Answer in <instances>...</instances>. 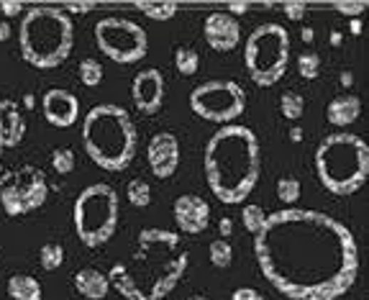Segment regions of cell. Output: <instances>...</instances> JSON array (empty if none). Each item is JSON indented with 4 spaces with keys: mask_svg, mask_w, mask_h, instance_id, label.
<instances>
[{
    "mask_svg": "<svg viewBox=\"0 0 369 300\" xmlns=\"http://www.w3.org/2000/svg\"><path fill=\"white\" fill-rule=\"evenodd\" d=\"M264 280L290 300H336L359 277L357 239L338 218L308 208L269 213L254 237Z\"/></svg>",
    "mask_w": 369,
    "mask_h": 300,
    "instance_id": "6da1fadb",
    "label": "cell"
},
{
    "mask_svg": "<svg viewBox=\"0 0 369 300\" xmlns=\"http://www.w3.org/2000/svg\"><path fill=\"white\" fill-rule=\"evenodd\" d=\"M190 254L177 231L144 229L128 262H115L108 285L126 300H162L177 288L187 272Z\"/></svg>",
    "mask_w": 369,
    "mask_h": 300,
    "instance_id": "7a4b0ae2",
    "label": "cell"
},
{
    "mask_svg": "<svg viewBox=\"0 0 369 300\" xmlns=\"http://www.w3.org/2000/svg\"><path fill=\"white\" fill-rule=\"evenodd\" d=\"M203 167L210 190L221 203H244L259 182V139L241 123L221 126L205 144Z\"/></svg>",
    "mask_w": 369,
    "mask_h": 300,
    "instance_id": "3957f363",
    "label": "cell"
},
{
    "mask_svg": "<svg viewBox=\"0 0 369 300\" xmlns=\"http://www.w3.org/2000/svg\"><path fill=\"white\" fill-rule=\"evenodd\" d=\"M83 147L85 154L100 170L123 172L136 157L139 131H136L126 108L115 105V103H100L85 115Z\"/></svg>",
    "mask_w": 369,
    "mask_h": 300,
    "instance_id": "277c9868",
    "label": "cell"
},
{
    "mask_svg": "<svg viewBox=\"0 0 369 300\" xmlns=\"http://www.w3.org/2000/svg\"><path fill=\"white\" fill-rule=\"evenodd\" d=\"M19 49L36 70H54L75 49V24L62 8L33 6L24 13L19 29Z\"/></svg>",
    "mask_w": 369,
    "mask_h": 300,
    "instance_id": "5b68a950",
    "label": "cell"
},
{
    "mask_svg": "<svg viewBox=\"0 0 369 300\" xmlns=\"http://www.w3.org/2000/svg\"><path fill=\"white\" fill-rule=\"evenodd\" d=\"M316 175L333 195H354L369 177V147L357 134L326 136L316 149Z\"/></svg>",
    "mask_w": 369,
    "mask_h": 300,
    "instance_id": "8992f818",
    "label": "cell"
},
{
    "mask_svg": "<svg viewBox=\"0 0 369 300\" xmlns=\"http://www.w3.org/2000/svg\"><path fill=\"white\" fill-rule=\"evenodd\" d=\"M118 216H121V200L115 187L108 182L88 185L77 195L75 208H72L77 239L88 249H98L103 244H108L118 229Z\"/></svg>",
    "mask_w": 369,
    "mask_h": 300,
    "instance_id": "52a82bcc",
    "label": "cell"
},
{
    "mask_svg": "<svg viewBox=\"0 0 369 300\" xmlns=\"http://www.w3.org/2000/svg\"><path fill=\"white\" fill-rule=\"evenodd\" d=\"M290 64V33L282 24H261L249 33L244 67L259 88L280 83Z\"/></svg>",
    "mask_w": 369,
    "mask_h": 300,
    "instance_id": "ba28073f",
    "label": "cell"
},
{
    "mask_svg": "<svg viewBox=\"0 0 369 300\" xmlns=\"http://www.w3.org/2000/svg\"><path fill=\"white\" fill-rule=\"evenodd\" d=\"M95 44L115 64H136L147 57L149 36L147 29L136 21L105 16L95 24Z\"/></svg>",
    "mask_w": 369,
    "mask_h": 300,
    "instance_id": "9c48e42d",
    "label": "cell"
},
{
    "mask_svg": "<svg viewBox=\"0 0 369 300\" xmlns=\"http://www.w3.org/2000/svg\"><path fill=\"white\" fill-rule=\"evenodd\" d=\"M190 108L205 121L229 126L246 110V90L236 80H208L190 93Z\"/></svg>",
    "mask_w": 369,
    "mask_h": 300,
    "instance_id": "30bf717a",
    "label": "cell"
},
{
    "mask_svg": "<svg viewBox=\"0 0 369 300\" xmlns=\"http://www.w3.org/2000/svg\"><path fill=\"white\" fill-rule=\"evenodd\" d=\"M49 198V182L44 170L24 165L0 180V208L11 218L33 213Z\"/></svg>",
    "mask_w": 369,
    "mask_h": 300,
    "instance_id": "8fae6325",
    "label": "cell"
},
{
    "mask_svg": "<svg viewBox=\"0 0 369 300\" xmlns=\"http://www.w3.org/2000/svg\"><path fill=\"white\" fill-rule=\"evenodd\" d=\"M165 75L157 67H147V70L136 72L134 83H131V98H134V105L139 113H157L162 108V103H165Z\"/></svg>",
    "mask_w": 369,
    "mask_h": 300,
    "instance_id": "7c38bea8",
    "label": "cell"
},
{
    "mask_svg": "<svg viewBox=\"0 0 369 300\" xmlns=\"http://www.w3.org/2000/svg\"><path fill=\"white\" fill-rule=\"evenodd\" d=\"M147 162L157 177L167 180L177 172L180 167V139L172 131L154 134L147 144Z\"/></svg>",
    "mask_w": 369,
    "mask_h": 300,
    "instance_id": "4fadbf2b",
    "label": "cell"
},
{
    "mask_svg": "<svg viewBox=\"0 0 369 300\" xmlns=\"http://www.w3.org/2000/svg\"><path fill=\"white\" fill-rule=\"evenodd\" d=\"M203 36L210 49L231 51L241 41V24L226 11H213L203 21Z\"/></svg>",
    "mask_w": 369,
    "mask_h": 300,
    "instance_id": "5bb4252c",
    "label": "cell"
},
{
    "mask_svg": "<svg viewBox=\"0 0 369 300\" xmlns=\"http://www.w3.org/2000/svg\"><path fill=\"white\" fill-rule=\"evenodd\" d=\"M41 108H44V118L57 128H70L80 118V100L72 90L51 88L41 98Z\"/></svg>",
    "mask_w": 369,
    "mask_h": 300,
    "instance_id": "9a60e30c",
    "label": "cell"
},
{
    "mask_svg": "<svg viewBox=\"0 0 369 300\" xmlns=\"http://www.w3.org/2000/svg\"><path fill=\"white\" fill-rule=\"evenodd\" d=\"M175 221H177L180 231L197 237L203 234L210 224V205L205 198L195 195V192H184L175 200Z\"/></svg>",
    "mask_w": 369,
    "mask_h": 300,
    "instance_id": "2e32d148",
    "label": "cell"
},
{
    "mask_svg": "<svg viewBox=\"0 0 369 300\" xmlns=\"http://www.w3.org/2000/svg\"><path fill=\"white\" fill-rule=\"evenodd\" d=\"M26 136V121L21 113V105L16 100L3 98L0 100V147L13 149L19 147Z\"/></svg>",
    "mask_w": 369,
    "mask_h": 300,
    "instance_id": "e0dca14e",
    "label": "cell"
},
{
    "mask_svg": "<svg viewBox=\"0 0 369 300\" xmlns=\"http://www.w3.org/2000/svg\"><path fill=\"white\" fill-rule=\"evenodd\" d=\"M359 113H362V100L357 95H336L328 103V108H326L328 123L338 128L351 126L359 118Z\"/></svg>",
    "mask_w": 369,
    "mask_h": 300,
    "instance_id": "ac0fdd59",
    "label": "cell"
},
{
    "mask_svg": "<svg viewBox=\"0 0 369 300\" xmlns=\"http://www.w3.org/2000/svg\"><path fill=\"white\" fill-rule=\"evenodd\" d=\"M75 290L88 300H103L108 295V277L98 272L95 267H83L75 275Z\"/></svg>",
    "mask_w": 369,
    "mask_h": 300,
    "instance_id": "d6986e66",
    "label": "cell"
},
{
    "mask_svg": "<svg viewBox=\"0 0 369 300\" xmlns=\"http://www.w3.org/2000/svg\"><path fill=\"white\" fill-rule=\"evenodd\" d=\"M8 295L13 300H41L44 290H41V285H38V280L33 275L19 272V275L8 277Z\"/></svg>",
    "mask_w": 369,
    "mask_h": 300,
    "instance_id": "ffe728a7",
    "label": "cell"
},
{
    "mask_svg": "<svg viewBox=\"0 0 369 300\" xmlns=\"http://www.w3.org/2000/svg\"><path fill=\"white\" fill-rule=\"evenodd\" d=\"M136 11L147 13L154 21H170L180 11V3H175V0H147V3H136Z\"/></svg>",
    "mask_w": 369,
    "mask_h": 300,
    "instance_id": "44dd1931",
    "label": "cell"
},
{
    "mask_svg": "<svg viewBox=\"0 0 369 300\" xmlns=\"http://www.w3.org/2000/svg\"><path fill=\"white\" fill-rule=\"evenodd\" d=\"M175 67H177L180 75L192 77L197 70H200V54L187 44L177 46V49H175Z\"/></svg>",
    "mask_w": 369,
    "mask_h": 300,
    "instance_id": "7402d4cb",
    "label": "cell"
},
{
    "mask_svg": "<svg viewBox=\"0 0 369 300\" xmlns=\"http://www.w3.org/2000/svg\"><path fill=\"white\" fill-rule=\"evenodd\" d=\"M280 113L287 121H298L300 115L306 113V98L300 95L298 90H285L280 95Z\"/></svg>",
    "mask_w": 369,
    "mask_h": 300,
    "instance_id": "603a6c76",
    "label": "cell"
},
{
    "mask_svg": "<svg viewBox=\"0 0 369 300\" xmlns=\"http://www.w3.org/2000/svg\"><path fill=\"white\" fill-rule=\"evenodd\" d=\"M38 262L46 272H54L64 264V247L57 242H46L41 249H38Z\"/></svg>",
    "mask_w": 369,
    "mask_h": 300,
    "instance_id": "cb8c5ba5",
    "label": "cell"
},
{
    "mask_svg": "<svg viewBox=\"0 0 369 300\" xmlns=\"http://www.w3.org/2000/svg\"><path fill=\"white\" fill-rule=\"evenodd\" d=\"M126 198H128V203L136 205V208H147V205L152 203V187H149L147 180L134 177L126 185Z\"/></svg>",
    "mask_w": 369,
    "mask_h": 300,
    "instance_id": "d4e9b609",
    "label": "cell"
},
{
    "mask_svg": "<svg viewBox=\"0 0 369 300\" xmlns=\"http://www.w3.org/2000/svg\"><path fill=\"white\" fill-rule=\"evenodd\" d=\"M208 257H210V264H213V267H218V269L231 267V262H234V249H231V244L226 242V239H216V242H210Z\"/></svg>",
    "mask_w": 369,
    "mask_h": 300,
    "instance_id": "484cf974",
    "label": "cell"
},
{
    "mask_svg": "<svg viewBox=\"0 0 369 300\" xmlns=\"http://www.w3.org/2000/svg\"><path fill=\"white\" fill-rule=\"evenodd\" d=\"M77 75H80V83L88 85V88H98L103 80V64L98 62V59L88 57L80 62V67H77Z\"/></svg>",
    "mask_w": 369,
    "mask_h": 300,
    "instance_id": "4316f807",
    "label": "cell"
},
{
    "mask_svg": "<svg viewBox=\"0 0 369 300\" xmlns=\"http://www.w3.org/2000/svg\"><path fill=\"white\" fill-rule=\"evenodd\" d=\"M241 221H244V229L249 231V234H259L261 226H264V221H267V213H264V208L261 205H254V203H249L244 205V211H241Z\"/></svg>",
    "mask_w": 369,
    "mask_h": 300,
    "instance_id": "83f0119b",
    "label": "cell"
},
{
    "mask_svg": "<svg viewBox=\"0 0 369 300\" xmlns=\"http://www.w3.org/2000/svg\"><path fill=\"white\" fill-rule=\"evenodd\" d=\"M300 192H303V187H300L298 177H280L277 180V198H280L282 203H287V205L298 203Z\"/></svg>",
    "mask_w": 369,
    "mask_h": 300,
    "instance_id": "f1b7e54d",
    "label": "cell"
},
{
    "mask_svg": "<svg viewBox=\"0 0 369 300\" xmlns=\"http://www.w3.org/2000/svg\"><path fill=\"white\" fill-rule=\"evenodd\" d=\"M51 167L57 175H70L75 170V152L70 147H57L51 152Z\"/></svg>",
    "mask_w": 369,
    "mask_h": 300,
    "instance_id": "f546056e",
    "label": "cell"
},
{
    "mask_svg": "<svg viewBox=\"0 0 369 300\" xmlns=\"http://www.w3.org/2000/svg\"><path fill=\"white\" fill-rule=\"evenodd\" d=\"M298 72L306 80H316L321 75V57L316 51H303L298 54Z\"/></svg>",
    "mask_w": 369,
    "mask_h": 300,
    "instance_id": "4dcf8cb0",
    "label": "cell"
},
{
    "mask_svg": "<svg viewBox=\"0 0 369 300\" xmlns=\"http://www.w3.org/2000/svg\"><path fill=\"white\" fill-rule=\"evenodd\" d=\"M333 11L344 13V16H349V19H359V13L367 11V0H357V3H333Z\"/></svg>",
    "mask_w": 369,
    "mask_h": 300,
    "instance_id": "1f68e13d",
    "label": "cell"
},
{
    "mask_svg": "<svg viewBox=\"0 0 369 300\" xmlns=\"http://www.w3.org/2000/svg\"><path fill=\"white\" fill-rule=\"evenodd\" d=\"M306 8H308L306 0H290V3L282 6V11H285V16L290 21H300L303 16H306Z\"/></svg>",
    "mask_w": 369,
    "mask_h": 300,
    "instance_id": "d6a6232c",
    "label": "cell"
},
{
    "mask_svg": "<svg viewBox=\"0 0 369 300\" xmlns=\"http://www.w3.org/2000/svg\"><path fill=\"white\" fill-rule=\"evenodd\" d=\"M231 300H264V295L254 288H236L231 293Z\"/></svg>",
    "mask_w": 369,
    "mask_h": 300,
    "instance_id": "836d02e7",
    "label": "cell"
},
{
    "mask_svg": "<svg viewBox=\"0 0 369 300\" xmlns=\"http://www.w3.org/2000/svg\"><path fill=\"white\" fill-rule=\"evenodd\" d=\"M95 8H98L95 3H67L62 11L70 16V13H90V11H95Z\"/></svg>",
    "mask_w": 369,
    "mask_h": 300,
    "instance_id": "e575fe53",
    "label": "cell"
},
{
    "mask_svg": "<svg viewBox=\"0 0 369 300\" xmlns=\"http://www.w3.org/2000/svg\"><path fill=\"white\" fill-rule=\"evenodd\" d=\"M0 11H3V16H19V13H24V6L16 3V0H8V3L0 6Z\"/></svg>",
    "mask_w": 369,
    "mask_h": 300,
    "instance_id": "d590c367",
    "label": "cell"
},
{
    "mask_svg": "<svg viewBox=\"0 0 369 300\" xmlns=\"http://www.w3.org/2000/svg\"><path fill=\"white\" fill-rule=\"evenodd\" d=\"M218 231H221V239H229L231 234H234V221H231L229 216H223L221 221H218Z\"/></svg>",
    "mask_w": 369,
    "mask_h": 300,
    "instance_id": "8d00e7d4",
    "label": "cell"
},
{
    "mask_svg": "<svg viewBox=\"0 0 369 300\" xmlns=\"http://www.w3.org/2000/svg\"><path fill=\"white\" fill-rule=\"evenodd\" d=\"M249 11V3H229V8H226V13H231V16H241V13Z\"/></svg>",
    "mask_w": 369,
    "mask_h": 300,
    "instance_id": "74e56055",
    "label": "cell"
},
{
    "mask_svg": "<svg viewBox=\"0 0 369 300\" xmlns=\"http://www.w3.org/2000/svg\"><path fill=\"white\" fill-rule=\"evenodd\" d=\"M8 38H11V24L0 21V41H8Z\"/></svg>",
    "mask_w": 369,
    "mask_h": 300,
    "instance_id": "f35d334b",
    "label": "cell"
},
{
    "mask_svg": "<svg viewBox=\"0 0 369 300\" xmlns=\"http://www.w3.org/2000/svg\"><path fill=\"white\" fill-rule=\"evenodd\" d=\"M300 36H303V41H306V44H311L313 38H316V31H313L311 26H303V31H300Z\"/></svg>",
    "mask_w": 369,
    "mask_h": 300,
    "instance_id": "ab89813d",
    "label": "cell"
},
{
    "mask_svg": "<svg viewBox=\"0 0 369 300\" xmlns=\"http://www.w3.org/2000/svg\"><path fill=\"white\" fill-rule=\"evenodd\" d=\"M341 85H344V88H351V85H354V72H349V70L341 72Z\"/></svg>",
    "mask_w": 369,
    "mask_h": 300,
    "instance_id": "60d3db41",
    "label": "cell"
},
{
    "mask_svg": "<svg viewBox=\"0 0 369 300\" xmlns=\"http://www.w3.org/2000/svg\"><path fill=\"white\" fill-rule=\"evenodd\" d=\"M290 141H293V144L303 141V128H300V126H293V128H290Z\"/></svg>",
    "mask_w": 369,
    "mask_h": 300,
    "instance_id": "b9f144b4",
    "label": "cell"
},
{
    "mask_svg": "<svg viewBox=\"0 0 369 300\" xmlns=\"http://www.w3.org/2000/svg\"><path fill=\"white\" fill-rule=\"evenodd\" d=\"M33 105H36V95H33V93H26V98H24V108H26V110H33Z\"/></svg>",
    "mask_w": 369,
    "mask_h": 300,
    "instance_id": "7bdbcfd3",
    "label": "cell"
},
{
    "mask_svg": "<svg viewBox=\"0 0 369 300\" xmlns=\"http://www.w3.org/2000/svg\"><path fill=\"white\" fill-rule=\"evenodd\" d=\"M349 29H351V33H354V36H359V33H362V21H359V19H349Z\"/></svg>",
    "mask_w": 369,
    "mask_h": 300,
    "instance_id": "ee69618b",
    "label": "cell"
},
{
    "mask_svg": "<svg viewBox=\"0 0 369 300\" xmlns=\"http://www.w3.org/2000/svg\"><path fill=\"white\" fill-rule=\"evenodd\" d=\"M331 44L341 46V31H331Z\"/></svg>",
    "mask_w": 369,
    "mask_h": 300,
    "instance_id": "f6af8a7d",
    "label": "cell"
},
{
    "mask_svg": "<svg viewBox=\"0 0 369 300\" xmlns=\"http://www.w3.org/2000/svg\"><path fill=\"white\" fill-rule=\"evenodd\" d=\"M187 300H208V298H203V295H190Z\"/></svg>",
    "mask_w": 369,
    "mask_h": 300,
    "instance_id": "bcb514c9",
    "label": "cell"
},
{
    "mask_svg": "<svg viewBox=\"0 0 369 300\" xmlns=\"http://www.w3.org/2000/svg\"><path fill=\"white\" fill-rule=\"evenodd\" d=\"M0 154H3V147H0Z\"/></svg>",
    "mask_w": 369,
    "mask_h": 300,
    "instance_id": "7dc6e473",
    "label": "cell"
}]
</instances>
